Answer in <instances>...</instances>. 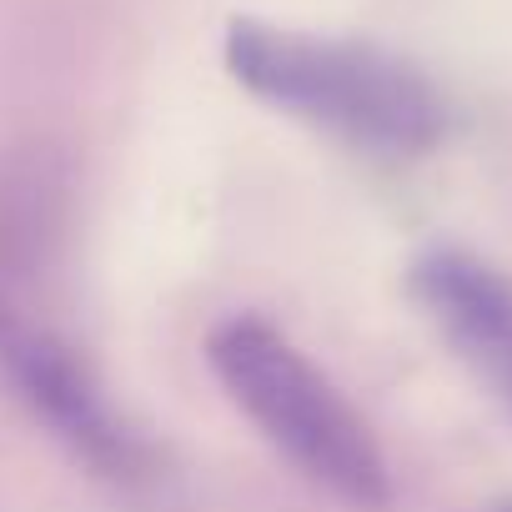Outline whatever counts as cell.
Segmentation results:
<instances>
[{
	"mask_svg": "<svg viewBox=\"0 0 512 512\" xmlns=\"http://www.w3.org/2000/svg\"><path fill=\"white\" fill-rule=\"evenodd\" d=\"M226 66L251 96L367 151L417 156L447 126L432 81L377 46L236 21L226 31Z\"/></svg>",
	"mask_w": 512,
	"mask_h": 512,
	"instance_id": "cell-1",
	"label": "cell"
},
{
	"mask_svg": "<svg viewBox=\"0 0 512 512\" xmlns=\"http://www.w3.org/2000/svg\"><path fill=\"white\" fill-rule=\"evenodd\" d=\"M206 357L231 402L317 487L362 512L392 502V477L377 437L277 327H267L262 317H231L206 337Z\"/></svg>",
	"mask_w": 512,
	"mask_h": 512,
	"instance_id": "cell-2",
	"label": "cell"
},
{
	"mask_svg": "<svg viewBox=\"0 0 512 512\" xmlns=\"http://www.w3.org/2000/svg\"><path fill=\"white\" fill-rule=\"evenodd\" d=\"M0 367L16 382V392L36 407V417H46V427L66 437L76 457H86L96 472L106 477L141 472L146 452L136 432L116 417V407L86 372V362L61 337H51L46 327L16 322V317H0Z\"/></svg>",
	"mask_w": 512,
	"mask_h": 512,
	"instance_id": "cell-3",
	"label": "cell"
},
{
	"mask_svg": "<svg viewBox=\"0 0 512 512\" xmlns=\"http://www.w3.org/2000/svg\"><path fill=\"white\" fill-rule=\"evenodd\" d=\"M412 292L447 347L512 412V282L472 251L442 246L412 267Z\"/></svg>",
	"mask_w": 512,
	"mask_h": 512,
	"instance_id": "cell-4",
	"label": "cell"
},
{
	"mask_svg": "<svg viewBox=\"0 0 512 512\" xmlns=\"http://www.w3.org/2000/svg\"><path fill=\"white\" fill-rule=\"evenodd\" d=\"M497 512H512V502H507V507H497Z\"/></svg>",
	"mask_w": 512,
	"mask_h": 512,
	"instance_id": "cell-5",
	"label": "cell"
}]
</instances>
